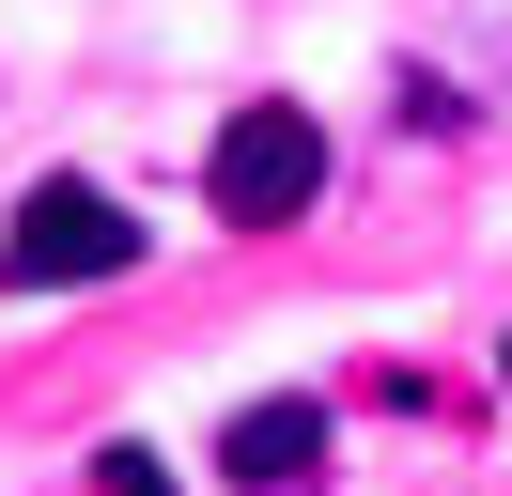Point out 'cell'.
I'll list each match as a JSON object with an SVG mask.
<instances>
[{"mask_svg": "<svg viewBox=\"0 0 512 496\" xmlns=\"http://www.w3.org/2000/svg\"><path fill=\"white\" fill-rule=\"evenodd\" d=\"M125 264H140V217L109 202V186H78V171H47L32 202H16V248H0L16 295H94V279H125Z\"/></svg>", "mask_w": 512, "mask_h": 496, "instance_id": "obj_1", "label": "cell"}, {"mask_svg": "<svg viewBox=\"0 0 512 496\" xmlns=\"http://www.w3.org/2000/svg\"><path fill=\"white\" fill-rule=\"evenodd\" d=\"M94 496H171V465L156 450H94Z\"/></svg>", "mask_w": 512, "mask_h": 496, "instance_id": "obj_4", "label": "cell"}, {"mask_svg": "<svg viewBox=\"0 0 512 496\" xmlns=\"http://www.w3.org/2000/svg\"><path fill=\"white\" fill-rule=\"evenodd\" d=\"M218 465L249 496H280V481H311L326 465V403H233V434H218Z\"/></svg>", "mask_w": 512, "mask_h": 496, "instance_id": "obj_3", "label": "cell"}, {"mask_svg": "<svg viewBox=\"0 0 512 496\" xmlns=\"http://www.w3.org/2000/svg\"><path fill=\"white\" fill-rule=\"evenodd\" d=\"M218 217L233 233H280V217H311V186H326V124L295 109V93H264V109H233L218 124Z\"/></svg>", "mask_w": 512, "mask_h": 496, "instance_id": "obj_2", "label": "cell"}]
</instances>
